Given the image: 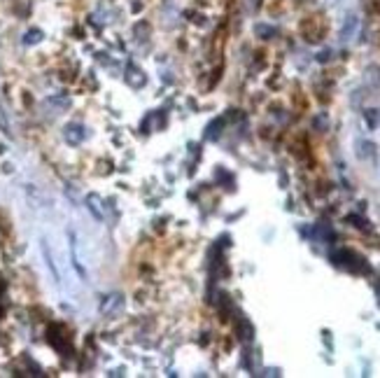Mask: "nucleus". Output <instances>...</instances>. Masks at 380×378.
<instances>
[{"label":"nucleus","instance_id":"f257e3e1","mask_svg":"<svg viewBox=\"0 0 380 378\" xmlns=\"http://www.w3.org/2000/svg\"><path fill=\"white\" fill-rule=\"evenodd\" d=\"M86 131L82 124H77V122H73V124H65L63 128V140L68 143V145H80L82 140H84Z\"/></svg>","mask_w":380,"mask_h":378},{"label":"nucleus","instance_id":"f03ea898","mask_svg":"<svg viewBox=\"0 0 380 378\" xmlns=\"http://www.w3.org/2000/svg\"><path fill=\"white\" fill-rule=\"evenodd\" d=\"M357 31H359V17L357 14H348L345 21H343V26H340V40L343 42L352 40L357 35Z\"/></svg>","mask_w":380,"mask_h":378},{"label":"nucleus","instance_id":"7ed1b4c3","mask_svg":"<svg viewBox=\"0 0 380 378\" xmlns=\"http://www.w3.org/2000/svg\"><path fill=\"white\" fill-rule=\"evenodd\" d=\"M121 304H124V296L121 294H107L105 299L100 301V313L103 315H110V313H115V311H119L121 308Z\"/></svg>","mask_w":380,"mask_h":378},{"label":"nucleus","instance_id":"20e7f679","mask_svg":"<svg viewBox=\"0 0 380 378\" xmlns=\"http://www.w3.org/2000/svg\"><path fill=\"white\" fill-rule=\"evenodd\" d=\"M40 250H42V257H44V264H47V269L52 271L54 275V283H61V273H59V269H56V262H54L52 257V250H49V245H47V241H40Z\"/></svg>","mask_w":380,"mask_h":378},{"label":"nucleus","instance_id":"39448f33","mask_svg":"<svg viewBox=\"0 0 380 378\" xmlns=\"http://www.w3.org/2000/svg\"><path fill=\"white\" fill-rule=\"evenodd\" d=\"M86 208L91 210V215H94L98 222L105 220V212L100 208V196H98V194H89V196H86Z\"/></svg>","mask_w":380,"mask_h":378},{"label":"nucleus","instance_id":"423d86ee","mask_svg":"<svg viewBox=\"0 0 380 378\" xmlns=\"http://www.w3.org/2000/svg\"><path fill=\"white\" fill-rule=\"evenodd\" d=\"M44 107H54V110H65V107H70V98H65V96H52V98H47L44 101Z\"/></svg>","mask_w":380,"mask_h":378},{"label":"nucleus","instance_id":"0eeeda50","mask_svg":"<svg viewBox=\"0 0 380 378\" xmlns=\"http://www.w3.org/2000/svg\"><path fill=\"white\" fill-rule=\"evenodd\" d=\"M126 80H128L131 84H133V86H140V84H145V75L140 73V70H138L136 65L131 63V65H128V75H126Z\"/></svg>","mask_w":380,"mask_h":378},{"label":"nucleus","instance_id":"6e6552de","mask_svg":"<svg viewBox=\"0 0 380 378\" xmlns=\"http://www.w3.org/2000/svg\"><path fill=\"white\" fill-rule=\"evenodd\" d=\"M42 31H38V28H33L23 35V44H38V42H42Z\"/></svg>","mask_w":380,"mask_h":378},{"label":"nucleus","instance_id":"1a4fd4ad","mask_svg":"<svg viewBox=\"0 0 380 378\" xmlns=\"http://www.w3.org/2000/svg\"><path fill=\"white\" fill-rule=\"evenodd\" d=\"M254 33H257V35H261V38H273V35H275V28H273V26L257 23V26H254Z\"/></svg>","mask_w":380,"mask_h":378},{"label":"nucleus","instance_id":"9d476101","mask_svg":"<svg viewBox=\"0 0 380 378\" xmlns=\"http://www.w3.org/2000/svg\"><path fill=\"white\" fill-rule=\"evenodd\" d=\"M329 59H331V52H329V49H327V52H322L320 56H317V61H322V63L329 61Z\"/></svg>","mask_w":380,"mask_h":378}]
</instances>
